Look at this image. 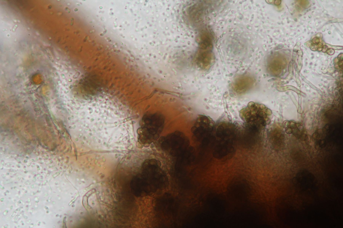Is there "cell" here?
<instances>
[{"label": "cell", "instance_id": "obj_1", "mask_svg": "<svg viewBox=\"0 0 343 228\" xmlns=\"http://www.w3.org/2000/svg\"><path fill=\"white\" fill-rule=\"evenodd\" d=\"M269 110L265 106L250 102L240 111V116L247 124L253 127L264 126L269 123Z\"/></svg>", "mask_w": 343, "mask_h": 228}, {"label": "cell", "instance_id": "obj_2", "mask_svg": "<svg viewBox=\"0 0 343 228\" xmlns=\"http://www.w3.org/2000/svg\"><path fill=\"white\" fill-rule=\"evenodd\" d=\"M254 83V81L251 78L248 77H241L235 82L233 88L237 93H242L249 90L253 86Z\"/></svg>", "mask_w": 343, "mask_h": 228}, {"label": "cell", "instance_id": "obj_3", "mask_svg": "<svg viewBox=\"0 0 343 228\" xmlns=\"http://www.w3.org/2000/svg\"><path fill=\"white\" fill-rule=\"evenodd\" d=\"M286 132L288 134H291V133L292 132L291 129L290 128V129L289 128L287 129L286 130Z\"/></svg>", "mask_w": 343, "mask_h": 228}, {"label": "cell", "instance_id": "obj_4", "mask_svg": "<svg viewBox=\"0 0 343 228\" xmlns=\"http://www.w3.org/2000/svg\"><path fill=\"white\" fill-rule=\"evenodd\" d=\"M18 26L17 25H15V26L12 28V31L13 32H15Z\"/></svg>", "mask_w": 343, "mask_h": 228}]
</instances>
